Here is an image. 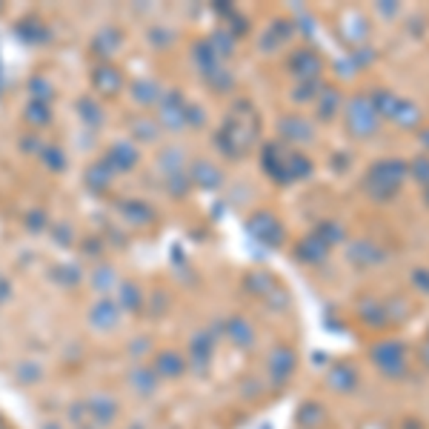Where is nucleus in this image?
I'll return each instance as SVG.
<instances>
[{"label": "nucleus", "instance_id": "4468645a", "mask_svg": "<svg viewBox=\"0 0 429 429\" xmlns=\"http://www.w3.org/2000/svg\"><path fill=\"white\" fill-rule=\"evenodd\" d=\"M318 237H320V240H324V244L329 247V244H338V240H341L343 235H341V226H338V224H327V226H324V232H318Z\"/></svg>", "mask_w": 429, "mask_h": 429}, {"label": "nucleus", "instance_id": "423d86ee", "mask_svg": "<svg viewBox=\"0 0 429 429\" xmlns=\"http://www.w3.org/2000/svg\"><path fill=\"white\" fill-rule=\"evenodd\" d=\"M392 120L404 129H412V126H418L421 112H418V106H412V100H398V109H395Z\"/></svg>", "mask_w": 429, "mask_h": 429}, {"label": "nucleus", "instance_id": "f257e3e1", "mask_svg": "<svg viewBox=\"0 0 429 429\" xmlns=\"http://www.w3.org/2000/svg\"><path fill=\"white\" fill-rule=\"evenodd\" d=\"M404 178H407L404 160H378V164H372V169L364 178L366 195L375 198V201H389L400 189Z\"/></svg>", "mask_w": 429, "mask_h": 429}, {"label": "nucleus", "instance_id": "f03ea898", "mask_svg": "<svg viewBox=\"0 0 429 429\" xmlns=\"http://www.w3.org/2000/svg\"><path fill=\"white\" fill-rule=\"evenodd\" d=\"M378 112H375V106L366 95H355L346 106V129L352 132L355 138H372L375 132H378Z\"/></svg>", "mask_w": 429, "mask_h": 429}, {"label": "nucleus", "instance_id": "6e6552de", "mask_svg": "<svg viewBox=\"0 0 429 429\" xmlns=\"http://www.w3.org/2000/svg\"><path fill=\"white\" fill-rule=\"evenodd\" d=\"M292 66L298 69V75L312 77V75H318V72H320V58L315 55V52H301V55H295Z\"/></svg>", "mask_w": 429, "mask_h": 429}, {"label": "nucleus", "instance_id": "20e7f679", "mask_svg": "<svg viewBox=\"0 0 429 429\" xmlns=\"http://www.w3.org/2000/svg\"><path fill=\"white\" fill-rule=\"evenodd\" d=\"M361 318L366 320L369 327H375V329H381V327H387L389 324V315H387V306L381 304V301H375V298H366L364 304H361Z\"/></svg>", "mask_w": 429, "mask_h": 429}, {"label": "nucleus", "instance_id": "0eeeda50", "mask_svg": "<svg viewBox=\"0 0 429 429\" xmlns=\"http://www.w3.org/2000/svg\"><path fill=\"white\" fill-rule=\"evenodd\" d=\"M369 100L375 106V112H378V118H392L398 109V98L392 92H375V95H369Z\"/></svg>", "mask_w": 429, "mask_h": 429}, {"label": "nucleus", "instance_id": "9b49d317", "mask_svg": "<svg viewBox=\"0 0 429 429\" xmlns=\"http://www.w3.org/2000/svg\"><path fill=\"white\" fill-rule=\"evenodd\" d=\"M320 98H324V106H318V115L324 118V120H329L338 112V106H341V95L335 89H329L327 95H320Z\"/></svg>", "mask_w": 429, "mask_h": 429}, {"label": "nucleus", "instance_id": "f8f14e48", "mask_svg": "<svg viewBox=\"0 0 429 429\" xmlns=\"http://www.w3.org/2000/svg\"><path fill=\"white\" fill-rule=\"evenodd\" d=\"M421 186H429V157H415L412 160V166L407 169Z\"/></svg>", "mask_w": 429, "mask_h": 429}, {"label": "nucleus", "instance_id": "f3484780", "mask_svg": "<svg viewBox=\"0 0 429 429\" xmlns=\"http://www.w3.org/2000/svg\"><path fill=\"white\" fill-rule=\"evenodd\" d=\"M423 361H426V366H429V346H426V350H423Z\"/></svg>", "mask_w": 429, "mask_h": 429}, {"label": "nucleus", "instance_id": "9d476101", "mask_svg": "<svg viewBox=\"0 0 429 429\" xmlns=\"http://www.w3.org/2000/svg\"><path fill=\"white\" fill-rule=\"evenodd\" d=\"M381 258H384L381 249L366 244V240H358V244L352 247V260H358V263H375V260H381Z\"/></svg>", "mask_w": 429, "mask_h": 429}, {"label": "nucleus", "instance_id": "ddd939ff", "mask_svg": "<svg viewBox=\"0 0 429 429\" xmlns=\"http://www.w3.org/2000/svg\"><path fill=\"white\" fill-rule=\"evenodd\" d=\"M384 306H387V315H389V324H392V320L407 318V312H410V306L404 304V298H392V301L384 304Z\"/></svg>", "mask_w": 429, "mask_h": 429}, {"label": "nucleus", "instance_id": "1a4fd4ad", "mask_svg": "<svg viewBox=\"0 0 429 429\" xmlns=\"http://www.w3.org/2000/svg\"><path fill=\"white\" fill-rule=\"evenodd\" d=\"M301 258L304 260H324V255H327V244L320 240L318 235H312V237H306L304 244H301Z\"/></svg>", "mask_w": 429, "mask_h": 429}, {"label": "nucleus", "instance_id": "a211bd4d", "mask_svg": "<svg viewBox=\"0 0 429 429\" xmlns=\"http://www.w3.org/2000/svg\"><path fill=\"white\" fill-rule=\"evenodd\" d=\"M426 203H429V186H426Z\"/></svg>", "mask_w": 429, "mask_h": 429}, {"label": "nucleus", "instance_id": "39448f33", "mask_svg": "<svg viewBox=\"0 0 429 429\" xmlns=\"http://www.w3.org/2000/svg\"><path fill=\"white\" fill-rule=\"evenodd\" d=\"M329 384H332L335 389H341V392H350V389H355V384H358V375H355V369H352L350 364H338V366L329 372Z\"/></svg>", "mask_w": 429, "mask_h": 429}, {"label": "nucleus", "instance_id": "dca6fc26", "mask_svg": "<svg viewBox=\"0 0 429 429\" xmlns=\"http://www.w3.org/2000/svg\"><path fill=\"white\" fill-rule=\"evenodd\" d=\"M421 138H423V146H426V149H429V129H426V132H423V135H421Z\"/></svg>", "mask_w": 429, "mask_h": 429}, {"label": "nucleus", "instance_id": "2eb2a0df", "mask_svg": "<svg viewBox=\"0 0 429 429\" xmlns=\"http://www.w3.org/2000/svg\"><path fill=\"white\" fill-rule=\"evenodd\" d=\"M412 283H415L421 292L429 295V272H426V270H415V272H412Z\"/></svg>", "mask_w": 429, "mask_h": 429}, {"label": "nucleus", "instance_id": "7ed1b4c3", "mask_svg": "<svg viewBox=\"0 0 429 429\" xmlns=\"http://www.w3.org/2000/svg\"><path fill=\"white\" fill-rule=\"evenodd\" d=\"M372 361L381 366L384 375H392V378H400L404 375V346L398 341H384L372 346Z\"/></svg>", "mask_w": 429, "mask_h": 429}]
</instances>
